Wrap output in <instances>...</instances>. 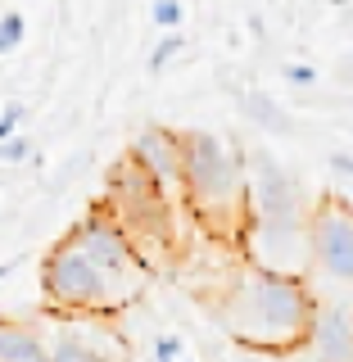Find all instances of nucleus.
<instances>
[{
  "mask_svg": "<svg viewBox=\"0 0 353 362\" xmlns=\"http://www.w3.org/2000/svg\"><path fill=\"white\" fill-rule=\"evenodd\" d=\"M204 313L222 326L249 354L286 358L308 349L313 317H317V294L308 290L303 276H281V272H263L254 263H241L231 276L213 286V299L199 294Z\"/></svg>",
  "mask_w": 353,
  "mask_h": 362,
  "instance_id": "f257e3e1",
  "label": "nucleus"
},
{
  "mask_svg": "<svg viewBox=\"0 0 353 362\" xmlns=\"http://www.w3.org/2000/svg\"><path fill=\"white\" fill-rule=\"evenodd\" d=\"M181 199L213 240L241 245L249 222L245 150L213 132H181Z\"/></svg>",
  "mask_w": 353,
  "mask_h": 362,
  "instance_id": "f03ea898",
  "label": "nucleus"
},
{
  "mask_svg": "<svg viewBox=\"0 0 353 362\" xmlns=\"http://www.w3.org/2000/svg\"><path fill=\"white\" fill-rule=\"evenodd\" d=\"M109 213L118 218V226L127 231V240L136 249L145 267H154L158 254H177L181 235H177V199L168 195L158 181L136 163L132 154H122L109 168Z\"/></svg>",
  "mask_w": 353,
  "mask_h": 362,
  "instance_id": "7ed1b4c3",
  "label": "nucleus"
},
{
  "mask_svg": "<svg viewBox=\"0 0 353 362\" xmlns=\"http://www.w3.org/2000/svg\"><path fill=\"white\" fill-rule=\"evenodd\" d=\"M136 290H141V286L100 272L82 254V249L68 240V235L41 258V294H45V303H50V308H59V313H73V317H109V313L127 308V303L136 299Z\"/></svg>",
  "mask_w": 353,
  "mask_h": 362,
  "instance_id": "20e7f679",
  "label": "nucleus"
},
{
  "mask_svg": "<svg viewBox=\"0 0 353 362\" xmlns=\"http://www.w3.org/2000/svg\"><path fill=\"white\" fill-rule=\"evenodd\" d=\"M245 177H249V222L245 226H281V231H308V199L299 181L272 150H249L245 154Z\"/></svg>",
  "mask_w": 353,
  "mask_h": 362,
  "instance_id": "39448f33",
  "label": "nucleus"
},
{
  "mask_svg": "<svg viewBox=\"0 0 353 362\" xmlns=\"http://www.w3.org/2000/svg\"><path fill=\"white\" fill-rule=\"evenodd\" d=\"M308 249L313 272L326 286L353 290V204L335 190H326L308 213Z\"/></svg>",
  "mask_w": 353,
  "mask_h": 362,
  "instance_id": "423d86ee",
  "label": "nucleus"
},
{
  "mask_svg": "<svg viewBox=\"0 0 353 362\" xmlns=\"http://www.w3.org/2000/svg\"><path fill=\"white\" fill-rule=\"evenodd\" d=\"M68 240L82 249V254H86L100 272H109V276H118V281H132V286H141L145 263L136 258L127 231H122L118 218L109 213V204H96V209H91L86 218L77 222L73 231H68Z\"/></svg>",
  "mask_w": 353,
  "mask_h": 362,
  "instance_id": "0eeeda50",
  "label": "nucleus"
},
{
  "mask_svg": "<svg viewBox=\"0 0 353 362\" xmlns=\"http://www.w3.org/2000/svg\"><path fill=\"white\" fill-rule=\"evenodd\" d=\"M127 154L150 173L158 186L168 190L173 199H181V132H168V127H141L132 136Z\"/></svg>",
  "mask_w": 353,
  "mask_h": 362,
  "instance_id": "6e6552de",
  "label": "nucleus"
},
{
  "mask_svg": "<svg viewBox=\"0 0 353 362\" xmlns=\"http://www.w3.org/2000/svg\"><path fill=\"white\" fill-rule=\"evenodd\" d=\"M308 349L322 362H353V308L349 303H340V299L317 303Z\"/></svg>",
  "mask_w": 353,
  "mask_h": 362,
  "instance_id": "1a4fd4ad",
  "label": "nucleus"
},
{
  "mask_svg": "<svg viewBox=\"0 0 353 362\" xmlns=\"http://www.w3.org/2000/svg\"><path fill=\"white\" fill-rule=\"evenodd\" d=\"M0 362H50V339L28 322L0 317Z\"/></svg>",
  "mask_w": 353,
  "mask_h": 362,
  "instance_id": "9d476101",
  "label": "nucleus"
},
{
  "mask_svg": "<svg viewBox=\"0 0 353 362\" xmlns=\"http://www.w3.org/2000/svg\"><path fill=\"white\" fill-rule=\"evenodd\" d=\"M236 100H241L245 118L254 122V127H263L267 136H290V132H294V118H290V113L267 95V90H241Z\"/></svg>",
  "mask_w": 353,
  "mask_h": 362,
  "instance_id": "9b49d317",
  "label": "nucleus"
},
{
  "mask_svg": "<svg viewBox=\"0 0 353 362\" xmlns=\"http://www.w3.org/2000/svg\"><path fill=\"white\" fill-rule=\"evenodd\" d=\"M50 362H118V358L100 354V349H91L86 339H77L73 331H64V335L50 339Z\"/></svg>",
  "mask_w": 353,
  "mask_h": 362,
  "instance_id": "f8f14e48",
  "label": "nucleus"
},
{
  "mask_svg": "<svg viewBox=\"0 0 353 362\" xmlns=\"http://www.w3.org/2000/svg\"><path fill=\"white\" fill-rule=\"evenodd\" d=\"M23 37H28V18L18 14V9H9V14H0V59H5L9 50H18Z\"/></svg>",
  "mask_w": 353,
  "mask_h": 362,
  "instance_id": "ddd939ff",
  "label": "nucleus"
},
{
  "mask_svg": "<svg viewBox=\"0 0 353 362\" xmlns=\"http://www.w3.org/2000/svg\"><path fill=\"white\" fill-rule=\"evenodd\" d=\"M181 50H186V37H181V32H168V37H158V45L150 50V73H163V68L173 64Z\"/></svg>",
  "mask_w": 353,
  "mask_h": 362,
  "instance_id": "4468645a",
  "label": "nucleus"
},
{
  "mask_svg": "<svg viewBox=\"0 0 353 362\" xmlns=\"http://www.w3.org/2000/svg\"><path fill=\"white\" fill-rule=\"evenodd\" d=\"M150 18H154V28H163V32H181V23H186V5H181V0H154Z\"/></svg>",
  "mask_w": 353,
  "mask_h": 362,
  "instance_id": "2eb2a0df",
  "label": "nucleus"
},
{
  "mask_svg": "<svg viewBox=\"0 0 353 362\" xmlns=\"http://www.w3.org/2000/svg\"><path fill=\"white\" fill-rule=\"evenodd\" d=\"M28 118V105L23 100H9L5 109H0V141H9V136H18V122Z\"/></svg>",
  "mask_w": 353,
  "mask_h": 362,
  "instance_id": "dca6fc26",
  "label": "nucleus"
},
{
  "mask_svg": "<svg viewBox=\"0 0 353 362\" xmlns=\"http://www.w3.org/2000/svg\"><path fill=\"white\" fill-rule=\"evenodd\" d=\"M32 154V136H9V141H0V163H23V158Z\"/></svg>",
  "mask_w": 353,
  "mask_h": 362,
  "instance_id": "f3484780",
  "label": "nucleus"
},
{
  "mask_svg": "<svg viewBox=\"0 0 353 362\" xmlns=\"http://www.w3.org/2000/svg\"><path fill=\"white\" fill-rule=\"evenodd\" d=\"M281 77H286V82H290V86H303V90H308V86H317V82H322V73H317V68H313V64H286V68H281Z\"/></svg>",
  "mask_w": 353,
  "mask_h": 362,
  "instance_id": "a211bd4d",
  "label": "nucleus"
},
{
  "mask_svg": "<svg viewBox=\"0 0 353 362\" xmlns=\"http://www.w3.org/2000/svg\"><path fill=\"white\" fill-rule=\"evenodd\" d=\"M331 173L353 181V154H345V150H340V154H331Z\"/></svg>",
  "mask_w": 353,
  "mask_h": 362,
  "instance_id": "6ab92c4d",
  "label": "nucleus"
},
{
  "mask_svg": "<svg viewBox=\"0 0 353 362\" xmlns=\"http://www.w3.org/2000/svg\"><path fill=\"white\" fill-rule=\"evenodd\" d=\"M9 272H14V263H0V281H5V276H9Z\"/></svg>",
  "mask_w": 353,
  "mask_h": 362,
  "instance_id": "aec40b11",
  "label": "nucleus"
},
{
  "mask_svg": "<svg viewBox=\"0 0 353 362\" xmlns=\"http://www.w3.org/2000/svg\"><path fill=\"white\" fill-rule=\"evenodd\" d=\"M308 362H322V358H308Z\"/></svg>",
  "mask_w": 353,
  "mask_h": 362,
  "instance_id": "412c9836",
  "label": "nucleus"
},
{
  "mask_svg": "<svg viewBox=\"0 0 353 362\" xmlns=\"http://www.w3.org/2000/svg\"><path fill=\"white\" fill-rule=\"evenodd\" d=\"M0 190H5V181H0Z\"/></svg>",
  "mask_w": 353,
  "mask_h": 362,
  "instance_id": "4be33fe9",
  "label": "nucleus"
}]
</instances>
